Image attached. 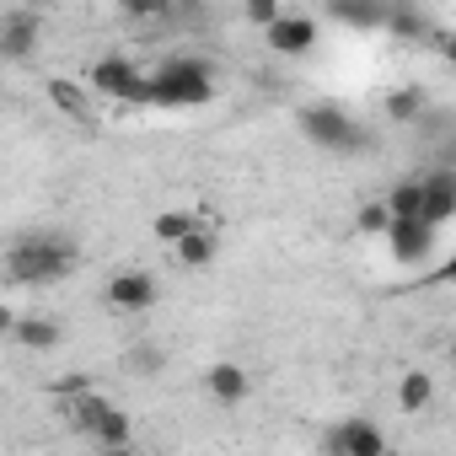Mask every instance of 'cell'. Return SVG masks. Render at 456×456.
Instances as JSON below:
<instances>
[{
  "mask_svg": "<svg viewBox=\"0 0 456 456\" xmlns=\"http://www.w3.org/2000/svg\"><path fill=\"white\" fill-rule=\"evenodd\" d=\"M86 86L113 97V102H151V76H140V65L129 54H102L86 70Z\"/></svg>",
  "mask_w": 456,
  "mask_h": 456,
  "instance_id": "4",
  "label": "cell"
},
{
  "mask_svg": "<svg viewBox=\"0 0 456 456\" xmlns=\"http://www.w3.org/2000/svg\"><path fill=\"white\" fill-rule=\"evenodd\" d=\"M429 397H435L429 370H403V381H397V403H403V413H424Z\"/></svg>",
  "mask_w": 456,
  "mask_h": 456,
  "instance_id": "21",
  "label": "cell"
},
{
  "mask_svg": "<svg viewBox=\"0 0 456 456\" xmlns=\"http://www.w3.org/2000/svg\"><path fill=\"white\" fill-rule=\"evenodd\" d=\"M215 97V70L193 54H172L151 76V102L156 108H204Z\"/></svg>",
  "mask_w": 456,
  "mask_h": 456,
  "instance_id": "3",
  "label": "cell"
},
{
  "mask_svg": "<svg viewBox=\"0 0 456 456\" xmlns=\"http://www.w3.org/2000/svg\"><path fill=\"white\" fill-rule=\"evenodd\" d=\"M280 17H285V12L274 6V0H253V6H248V22H253V28H264V33H269Z\"/></svg>",
  "mask_w": 456,
  "mask_h": 456,
  "instance_id": "26",
  "label": "cell"
},
{
  "mask_svg": "<svg viewBox=\"0 0 456 456\" xmlns=\"http://www.w3.org/2000/svg\"><path fill=\"white\" fill-rule=\"evenodd\" d=\"M451 360H456V344H451Z\"/></svg>",
  "mask_w": 456,
  "mask_h": 456,
  "instance_id": "30",
  "label": "cell"
},
{
  "mask_svg": "<svg viewBox=\"0 0 456 456\" xmlns=\"http://www.w3.org/2000/svg\"><path fill=\"white\" fill-rule=\"evenodd\" d=\"M264 44H269L274 54H285V60L312 54V49H317V17H306V12H285V17L264 33Z\"/></svg>",
  "mask_w": 456,
  "mask_h": 456,
  "instance_id": "9",
  "label": "cell"
},
{
  "mask_svg": "<svg viewBox=\"0 0 456 456\" xmlns=\"http://www.w3.org/2000/svg\"><path fill=\"white\" fill-rule=\"evenodd\" d=\"M129 429H134V424H129V413H124V408H113L92 440H102V451H124V445H129Z\"/></svg>",
  "mask_w": 456,
  "mask_h": 456,
  "instance_id": "23",
  "label": "cell"
},
{
  "mask_svg": "<svg viewBox=\"0 0 456 456\" xmlns=\"http://www.w3.org/2000/svg\"><path fill=\"white\" fill-rule=\"evenodd\" d=\"M161 370H167V349L161 344L140 338V344L124 349V376H161Z\"/></svg>",
  "mask_w": 456,
  "mask_h": 456,
  "instance_id": "19",
  "label": "cell"
},
{
  "mask_svg": "<svg viewBox=\"0 0 456 456\" xmlns=\"http://www.w3.org/2000/svg\"><path fill=\"white\" fill-rule=\"evenodd\" d=\"M12 338H17L22 349H33V354H49V349L60 344V322H54V317H17V322H12Z\"/></svg>",
  "mask_w": 456,
  "mask_h": 456,
  "instance_id": "16",
  "label": "cell"
},
{
  "mask_svg": "<svg viewBox=\"0 0 456 456\" xmlns=\"http://www.w3.org/2000/svg\"><path fill=\"white\" fill-rule=\"evenodd\" d=\"M215 253H220V237H215V232H193L183 248H172V258H177L183 269H209Z\"/></svg>",
  "mask_w": 456,
  "mask_h": 456,
  "instance_id": "20",
  "label": "cell"
},
{
  "mask_svg": "<svg viewBox=\"0 0 456 456\" xmlns=\"http://www.w3.org/2000/svg\"><path fill=\"white\" fill-rule=\"evenodd\" d=\"M424 113H429L424 86H397V92H387V118H392V124H419Z\"/></svg>",
  "mask_w": 456,
  "mask_h": 456,
  "instance_id": "18",
  "label": "cell"
},
{
  "mask_svg": "<svg viewBox=\"0 0 456 456\" xmlns=\"http://www.w3.org/2000/svg\"><path fill=\"white\" fill-rule=\"evenodd\" d=\"M49 392L76 403V397H86V392H92V376H81V370H70V376H54V381H49Z\"/></svg>",
  "mask_w": 456,
  "mask_h": 456,
  "instance_id": "25",
  "label": "cell"
},
{
  "mask_svg": "<svg viewBox=\"0 0 456 456\" xmlns=\"http://www.w3.org/2000/svg\"><path fill=\"white\" fill-rule=\"evenodd\" d=\"M301 134L317 145V151H333V156H370L376 151V134L344 108V102H306L296 113Z\"/></svg>",
  "mask_w": 456,
  "mask_h": 456,
  "instance_id": "1",
  "label": "cell"
},
{
  "mask_svg": "<svg viewBox=\"0 0 456 456\" xmlns=\"http://www.w3.org/2000/svg\"><path fill=\"white\" fill-rule=\"evenodd\" d=\"M387 215H392V220H424V183H419V177L392 183V193H387Z\"/></svg>",
  "mask_w": 456,
  "mask_h": 456,
  "instance_id": "17",
  "label": "cell"
},
{
  "mask_svg": "<svg viewBox=\"0 0 456 456\" xmlns=\"http://www.w3.org/2000/svg\"><path fill=\"white\" fill-rule=\"evenodd\" d=\"M156 296H161V290H156V280H151L145 269H124V274H113L108 290H102L108 312H118V317H140V312H151Z\"/></svg>",
  "mask_w": 456,
  "mask_h": 456,
  "instance_id": "6",
  "label": "cell"
},
{
  "mask_svg": "<svg viewBox=\"0 0 456 456\" xmlns=\"http://www.w3.org/2000/svg\"><path fill=\"white\" fill-rule=\"evenodd\" d=\"M76 264H81V248H76L70 237H49V232L22 237V242L6 253L12 285H54V280H65Z\"/></svg>",
  "mask_w": 456,
  "mask_h": 456,
  "instance_id": "2",
  "label": "cell"
},
{
  "mask_svg": "<svg viewBox=\"0 0 456 456\" xmlns=\"http://www.w3.org/2000/svg\"><path fill=\"white\" fill-rule=\"evenodd\" d=\"M435 54H440V60L456 70V33H440V38H435Z\"/></svg>",
  "mask_w": 456,
  "mask_h": 456,
  "instance_id": "28",
  "label": "cell"
},
{
  "mask_svg": "<svg viewBox=\"0 0 456 456\" xmlns=\"http://www.w3.org/2000/svg\"><path fill=\"white\" fill-rule=\"evenodd\" d=\"M44 38V17L28 12V6H6L0 12V60L6 65H22Z\"/></svg>",
  "mask_w": 456,
  "mask_h": 456,
  "instance_id": "5",
  "label": "cell"
},
{
  "mask_svg": "<svg viewBox=\"0 0 456 456\" xmlns=\"http://www.w3.org/2000/svg\"><path fill=\"white\" fill-rule=\"evenodd\" d=\"M354 225H360L365 237H387V232H392V215H387V199H370V204H360Z\"/></svg>",
  "mask_w": 456,
  "mask_h": 456,
  "instance_id": "24",
  "label": "cell"
},
{
  "mask_svg": "<svg viewBox=\"0 0 456 456\" xmlns=\"http://www.w3.org/2000/svg\"><path fill=\"white\" fill-rule=\"evenodd\" d=\"M102 456H140V451H134V445H124V451H102Z\"/></svg>",
  "mask_w": 456,
  "mask_h": 456,
  "instance_id": "29",
  "label": "cell"
},
{
  "mask_svg": "<svg viewBox=\"0 0 456 456\" xmlns=\"http://www.w3.org/2000/svg\"><path fill=\"white\" fill-rule=\"evenodd\" d=\"M328 17L354 33H387V6H365V0H338V6H328Z\"/></svg>",
  "mask_w": 456,
  "mask_h": 456,
  "instance_id": "14",
  "label": "cell"
},
{
  "mask_svg": "<svg viewBox=\"0 0 456 456\" xmlns=\"http://www.w3.org/2000/svg\"><path fill=\"white\" fill-rule=\"evenodd\" d=\"M151 232H156V242L183 248L193 232H204V215H199V209H167V215H156V220H151Z\"/></svg>",
  "mask_w": 456,
  "mask_h": 456,
  "instance_id": "15",
  "label": "cell"
},
{
  "mask_svg": "<svg viewBox=\"0 0 456 456\" xmlns=\"http://www.w3.org/2000/svg\"><path fill=\"white\" fill-rule=\"evenodd\" d=\"M424 285H456V253H451L445 264H435V269L424 274Z\"/></svg>",
  "mask_w": 456,
  "mask_h": 456,
  "instance_id": "27",
  "label": "cell"
},
{
  "mask_svg": "<svg viewBox=\"0 0 456 456\" xmlns=\"http://www.w3.org/2000/svg\"><path fill=\"white\" fill-rule=\"evenodd\" d=\"M387 33L397 44H435L440 38V28L424 12H413V6H387Z\"/></svg>",
  "mask_w": 456,
  "mask_h": 456,
  "instance_id": "13",
  "label": "cell"
},
{
  "mask_svg": "<svg viewBox=\"0 0 456 456\" xmlns=\"http://www.w3.org/2000/svg\"><path fill=\"white\" fill-rule=\"evenodd\" d=\"M387 253H392V264H429L435 258V225H424V220H392Z\"/></svg>",
  "mask_w": 456,
  "mask_h": 456,
  "instance_id": "8",
  "label": "cell"
},
{
  "mask_svg": "<svg viewBox=\"0 0 456 456\" xmlns=\"http://www.w3.org/2000/svg\"><path fill=\"white\" fill-rule=\"evenodd\" d=\"M328 456H387V429L376 419H344L328 429Z\"/></svg>",
  "mask_w": 456,
  "mask_h": 456,
  "instance_id": "7",
  "label": "cell"
},
{
  "mask_svg": "<svg viewBox=\"0 0 456 456\" xmlns=\"http://www.w3.org/2000/svg\"><path fill=\"white\" fill-rule=\"evenodd\" d=\"M108 413H113V403H108V397H97V392H86V397H76V403H70V424H76L81 435H97Z\"/></svg>",
  "mask_w": 456,
  "mask_h": 456,
  "instance_id": "22",
  "label": "cell"
},
{
  "mask_svg": "<svg viewBox=\"0 0 456 456\" xmlns=\"http://www.w3.org/2000/svg\"><path fill=\"white\" fill-rule=\"evenodd\" d=\"M44 92H49V102L65 113V118H76V124H86V129H97V118H92V86H81V81H70V76H49L44 81Z\"/></svg>",
  "mask_w": 456,
  "mask_h": 456,
  "instance_id": "12",
  "label": "cell"
},
{
  "mask_svg": "<svg viewBox=\"0 0 456 456\" xmlns=\"http://www.w3.org/2000/svg\"><path fill=\"white\" fill-rule=\"evenodd\" d=\"M419 183H424V225L440 232L445 220H456V167H435Z\"/></svg>",
  "mask_w": 456,
  "mask_h": 456,
  "instance_id": "10",
  "label": "cell"
},
{
  "mask_svg": "<svg viewBox=\"0 0 456 456\" xmlns=\"http://www.w3.org/2000/svg\"><path fill=\"white\" fill-rule=\"evenodd\" d=\"M204 387H209V397H215V403L237 408V403H248V392H253V376H248L242 365H232V360H215V365L204 370Z\"/></svg>",
  "mask_w": 456,
  "mask_h": 456,
  "instance_id": "11",
  "label": "cell"
}]
</instances>
